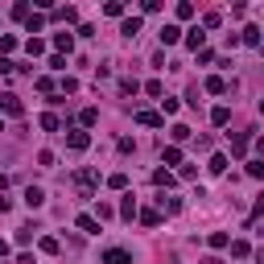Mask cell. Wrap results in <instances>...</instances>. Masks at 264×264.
<instances>
[{"label": "cell", "instance_id": "43", "mask_svg": "<svg viewBox=\"0 0 264 264\" xmlns=\"http://www.w3.org/2000/svg\"><path fill=\"white\" fill-rule=\"evenodd\" d=\"M0 256H8V244H4V239H0Z\"/></svg>", "mask_w": 264, "mask_h": 264}, {"label": "cell", "instance_id": "28", "mask_svg": "<svg viewBox=\"0 0 264 264\" xmlns=\"http://www.w3.org/2000/svg\"><path fill=\"white\" fill-rule=\"evenodd\" d=\"M169 136H174V141H190V136H194V132L186 128V124H174V132H169Z\"/></svg>", "mask_w": 264, "mask_h": 264}, {"label": "cell", "instance_id": "30", "mask_svg": "<svg viewBox=\"0 0 264 264\" xmlns=\"http://www.w3.org/2000/svg\"><path fill=\"white\" fill-rule=\"evenodd\" d=\"M194 17V4H190V0H182V4H178V21H190Z\"/></svg>", "mask_w": 264, "mask_h": 264}, {"label": "cell", "instance_id": "6", "mask_svg": "<svg viewBox=\"0 0 264 264\" xmlns=\"http://www.w3.org/2000/svg\"><path fill=\"white\" fill-rule=\"evenodd\" d=\"M136 124H145V128H161V112H136Z\"/></svg>", "mask_w": 264, "mask_h": 264}, {"label": "cell", "instance_id": "27", "mask_svg": "<svg viewBox=\"0 0 264 264\" xmlns=\"http://www.w3.org/2000/svg\"><path fill=\"white\" fill-rule=\"evenodd\" d=\"M120 91H124V95H136V91H141V83H136V78H120Z\"/></svg>", "mask_w": 264, "mask_h": 264}, {"label": "cell", "instance_id": "10", "mask_svg": "<svg viewBox=\"0 0 264 264\" xmlns=\"http://www.w3.org/2000/svg\"><path fill=\"white\" fill-rule=\"evenodd\" d=\"M54 45L71 54V50H75V33H66V29H62V33H54Z\"/></svg>", "mask_w": 264, "mask_h": 264}, {"label": "cell", "instance_id": "22", "mask_svg": "<svg viewBox=\"0 0 264 264\" xmlns=\"http://www.w3.org/2000/svg\"><path fill=\"white\" fill-rule=\"evenodd\" d=\"M54 21H78V13L66 4V8H54Z\"/></svg>", "mask_w": 264, "mask_h": 264}, {"label": "cell", "instance_id": "34", "mask_svg": "<svg viewBox=\"0 0 264 264\" xmlns=\"http://www.w3.org/2000/svg\"><path fill=\"white\" fill-rule=\"evenodd\" d=\"M248 178H264V161H248Z\"/></svg>", "mask_w": 264, "mask_h": 264}, {"label": "cell", "instance_id": "14", "mask_svg": "<svg viewBox=\"0 0 264 264\" xmlns=\"http://www.w3.org/2000/svg\"><path fill=\"white\" fill-rule=\"evenodd\" d=\"M120 33H124V38H136V33H141V17H128L120 25Z\"/></svg>", "mask_w": 264, "mask_h": 264}, {"label": "cell", "instance_id": "4", "mask_svg": "<svg viewBox=\"0 0 264 264\" xmlns=\"http://www.w3.org/2000/svg\"><path fill=\"white\" fill-rule=\"evenodd\" d=\"M157 38H161V45H178V41H182V29H178V25H161Z\"/></svg>", "mask_w": 264, "mask_h": 264}, {"label": "cell", "instance_id": "38", "mask_svg": "<svg viewBox=\"0 0 264 264\" xmlns=\"http://www.w3.org/2000/svg\"><path fill=\"white\" fill-rule=\"evenodd\" d=\"M231 256H248V244H244V239H231Z\"/></svg>", "mask_w": 264, "mask_h": 264}, {"label": "cell", "instance_id": "25", "mask_svg": "<svg viewBox=\"0 0 264 264\" xmlns=\"http://www.w3.org/2000/svg\"><path fill=\"white\" fill-rule=\"evenodd\" d=\"M17 50V38H13V33H4V38H0V54H13Z\"/></svg>", "mask_w": 264, "mask_h": 264}, {"label": "cell", "instance_id": "37", "mask_svg": "<svg viewBox=\"0 0 264 264\" xmlns=\"http://www.w3.org/2000/svg\"><path fill=\"white\" fill-rule=\"evenodd\" d=\"M38 165H45V169L54 165V153H50V149H41V153H38Z\"/></svg>", "mask_w": 264, "mask_h": 264}, {"label": "cell", "instance_id": "3", "mask_svg": "<svg viewBox=\"0 0 264 264\" xmlns=\"http://www.w3.org/2000/svg\"><path fill=\"white\" fill-rule=\"evenodd\" d=\"M103 264H132V256L124 248H108V252H103Z\"/></svg>", "mask_w": 264, "mask_h": 264}, {"label": "cell", "instance_id": "21", "mask_svg": "<svg viewBox=\"0 0 264 264\" xmlns=\"http://www.w3.org/2000/svg\"><path fill=\"white\" fill-rule=\"evenodd\" d=\"M206 169H211V174H223V169H227V157H223V153H215V157H211V165H206Z\"/></svg>", "mask_w": 264, "mask_h": 264}, {"label": "cell", "instance_id": "40", "mask_svg": "<svg viewBox=\"0 0 264 264\" xmlns=\"http://www.w3.org/2000/svg\"><path fill=\"white\" fill-rule=\"evenodd\" d=\"M78 120H83V124H95V120H99V112H95V108H83V116H78Z\"/></svg>", "mask_w": 264, "mask_h": 264}, {"label": "cell", "instance_id": "33", "mask_svg": "<svg viewBox=\"0 0 264 264\" xmlns=\"http://www.w3.org/2000/svg\"><path fill=\"white\" fill-rule=\"evenodd\" d=\"M41 252H50V256H54V252H58V239H54V235H41Z\"/></svg>", "mask_w": 264, "mask_h": 264}, {"label": "cell", "instance_id": "18", "mask_svg": "<svg viewBox=\"0 0 264 264\" xmlns=\"http://www.w3.org/2000/svg\"><path fill=\"white\" fill-rule=\"evenodd\" d=\"M141 223L145 227H161V211H141Z\"/></svg>", "mask_w": 264, "mask_h": 264}, {"label": "cell", "instance_id": "31", "mask_svg": "<svg viewBox=\"0 0 264 264\" xmlns=\"http://www.w3.org/2000/svg\"><path fill=\"white\" fill-rule=\"evenodd\" d=\"M13 17H17V21H29V17H33V13H29V4H25V0H21V4H13Z\"/></svg>", "mask_w": 264, "mask_h": 264}, {"label": "cell", "instance_id": "36", "mask_svg": "<svg viewBox=\"0 0 264 264\" xmlns=\"http://www.w3.org/2000/svg\"><path fill=\"white\" fill-rule=\"evenodd\" d=\"M145 91H149V95H153V99H161V95H165V87H161V83H157V78H153V83H149Z\"/></svg>", "mask_w": 264, "mask_h": 264}, {"label": "cell", "instance_id": "32", "mask_svg": "<svg viewBox=\"0 0 264 264\" xmlns=\"http://www.w3.org/2000/svg\"><path fill=\"white\" fill-rule=\"evenodd\" d=\"M219 21H223L219 13H206V17H202V29H219Z\"/></svg>", "mask_w": 264, "mask_h": 264}, {"label": "cell", "instance_id": "8", "mask_svg": "<svg viewBox=\"0 0 264 264\" xmlns=\"http://www.w3.org/2000/svg\"><path fill=\"white\" fill-rule=\"evenodd\" d=\"M202 41H206V33H202V25H194V29L186 33V45H190V50H202Z\"/></svg>", "mask_w": 264, "mask_h": 264}, {"label": "cell", "instance_id": "35", "mask_svg": "<svg viewBox=\"0 0 264 264\" xmlns=\"http://www.w3.org/2000/svg\"><path fill=\"white\" fill-rule=\"evenodd\" d=\"M103 13H108V17H124V4H120V0H112V4L103 8Z\"/></svg>", "mask_w": 264, "mask_h": 264}, {"label": "cell", "instance_id": "9", "mask_svg": "<svg viewBox=\"0 0 264 264\" xmlns=\"http://www.w3.org/2000/svg\"><path fill=\"white\" fill-rule=\"evenodd\" d=\"M25 202L33 206V211H38V206L45 202V190H41V186H29V190H25Z\"/></svg>", "mask_w": 264, "mask_h": 264}, {"label": "cell", "instance_id": "15", "mask_svg": "<svg viewBox=\"0 0 264 264\" xmlns=\"http://www.w3.org/2000/svg\"><path fill=\"white\" fill-rule=\"evenodd\" d=\"M120 215H124V219H132V215H141V211H136V198H132V194H124V202H120Z\"/></svg>", "mask_w": 264, "mask_h": 264}, {"label": "cell", "instance_id": "11", "mask_svg": "<svg viewBox=\"0 0 264 264\" xmlns=\"http://www.w3.org/2000/svg\"><path fill=\"white\" fill-rule=\"evenodd\" d=\"M206 91H211V95H227V78L211 75V78H206Z\"/></svg>", "mask_w": 264, "mask_h": 264}, {"label": "cell", "instance_id": "17", "mask_svg": "<svg viewBox=\"0 0 264 264\" xmlns=\"http://www.w3.org/2000/svg\"><path fill=\"white\" fill-rule=\"evenodd\" d=\"M227 120H231V112H227V108H223V103H219V108H215V112H211V124H219V128H223V124H227Z\"/></svg>", "mask_w": 264, "mask_h": 264}, {"label": "cell", "instance_id": "13", "mask_svg": "<svg viewBox=\"0 0 264 264\" xmlns=\"http://www.w3.org/2000/svg\"><path fill=\"white\" fill-rule=\"evenodd\" d=\"M161 157H165V165H182V149H178V145H165Z\"/></svg>", "mask_w": 264, "mask_h": 264}, {"label": "cell", "instance_id": "7", "mask_svg": "<svg viewBox=\"0 0 264 264\" xmlns=\"http://www.w3.org/2000/svg\"><path fill=\"white\" fill-rule=\"evenodd\" d=\"M0 108H4L8 116H21V99L13 95V91H8V95H0Z\"/></svg>", "mask_w": 264, "mask_h": 264}, {"label": "cell", "instance_id": "20", "mask_svg": "<svg viewBox=\"0 0 264 264\" xmlns=\"http://www.w3.org/2000/svg\"><path fill=\"white\" fill-rule=\"evenodd\" d=\"M41 128H45V132H58L62 124H58V116H54V112H45V116H41Z\"/></svg>", "mask_w": 264, "mask_h": 264}, {"label": "cell", "instance_id": "26", "mask_svg": "<svg viewBox=\"0 0 264 264\" xmlns=\"http://www.w3.org/2000/svg\"><path fill=\"white\" fill-rule=\"evenodd\" d=\"M153 182H157V186H174V174H169V169H157Z\"/></svg>", "mask_w": 264, "mask_h": 264}, {"label": "cell", "instance_id": "24", "mask_svg": "<svg viewBox=\"0 0 264 264\" xmlns=\"http://www.w3.org/2000/svg\"><path fill=\"white\" fill-rule=\"evenodd\" d=\"M41 25H45V17H41V13H33V17L25 21V29H29V33H41Z\"/></svg>", "mask_w": 264, "mask_h": 264}, {"label": "cell", "instance_id": "45", "mask_svg": "<svg viewBox=\"0 0 264 264\" xmlns=\"http://www.w3.org/2000/svg\"><path fill=\"white\" fill-rule=\"evenodd\" d=\"M0 132H4V120H0Z\"/></svg>", "mask_w": 264, "mask_h": 264}, {"label": "cell", "instance_id": "39", "mask_svg": "<svg viewBox=\"0 0 264 264\" xmlns=\"http://www.w3.org/2000/svg\"><path fill=\"white\" fill-rule=\"evenodd\" d=\"M244 41H248V45H256V41H260V29H256V25L244 29Z\"/></svg>", "mask_w": 264, "mask_h": 264}, {"label": "cell", "instance_id": "29", "mask_svg": "<svg viewBox=\"0 0 264 264\" xmlns=\"http://www.w3.org/2000/svg\"><path fill=\"white\" fill-rule=\"evenodd\" d=\"M108 186H112V190H124V186H128V174H112Z\"/></svg>", "mask_w": 264, "mask_h": 264}, {"label": "cell", "instance_id": "19", "mask_svg": "<svg viewBox=\"0 0 264 264\" xmlns=\"http://www.w3.org/2000/svg\"><path fill=\"white\" fill-rule=\"evenodd\" d=\"M25 50H29V58H38V54H45V41H41V38H29Z\"/></svg>", "mask_w": 264, "mask_h": 264}, {"label": "cell", "instance_id": "23", "mask_svg": "<svg viewBox=\"0 0 264 264\" xmlns=\"http://www.w3.org/2000/svg\"><path fill=\"white\" fill-rule=\"evenodd\" d=\"M227 244H231V235H227V231H215V235H211V248H215V252L227 248Z\"/></svg>", "mask_w": 264, "mask_h": 264}, {"label": "cell", "instance_id": "12", "mask_svg": "<svg viewBox=\"0 0 264 264\" xmlns=\"http://www.w3.org/2000/svg\"><path fill=\"white\" fill-rule=\"evenodd\" d=\"M231 153H235V157L248 153V132H235V136H231Z\"/></svg>", "mask_w": 264, "mask_h": 264}, {"label": "cell", "instance_id": "42", "mask_svg": "<svg viewBox=\"0 0 264 264\" xmlns=\"http://www.w3.org/2000/svg\"><path fill=\"white\" fill-rule=\"evenodd\" d=\"M202 264H223V260L219 256H202Z\"/></svg>", "mask_w": 264, "mask_h": 264}, {"label": "cell", "instance_id": "16", "mask_svg": "<svg viewBox=\"0 0 264 264\" xmlns=\"http://www.w3.org/2000/svg\"><path fill=\"white\" fill-rule=\"evenodd\" d=\"M157 202H161V211H165V215H178V211H182V202H178V198H169V194H161Z\"/></svg>", "mask_w": 264, "mask_h": 264}, {"label": "cell", "instance_id": "5", "mask_svg": "<svg viewBox=\"0 0 264 264\" xmlns=\"http://www.w3.org/2000/svg\"><path fill=\"white\" fill-rule=\"evenodd\" d=\"M78 231H83V235H99V223H95V215H78Z\"/></svg>", "mask_w": 264, "mask_h": 264}, {"label": "cell", "instance_id": "1", "mask_svg": "<svg viewBox=\"0 0 264 264\" xmlns=\"http://www.w3.org/2000/svg\"><path fill=\"white\" fill-rule=\"evenodd\" d=\"M91 145V136L83 128H75V132H66V149H75V153H83V149Z\"/></svg>", "mask_w": 264, "mask_h": 264}, {"label": "cell", "instance_id": "41", "mask_svg": "<svg viewBox=\"0 0 264 264\" xmlns=\"http://www.w3.org/2000/svg\"><path fill=\"white\" fill-rule=\"evenodd\" d=\"M252 215H264V194L256 198V206H252Z\"/></svg>", "mask_w": 264, "mask_h": 264}, {"label": "cell", "instance_id": "2", "mask_svg": "<svg viewBox=\"0 0 264 264\" xmlns=\"http://www.w3.org/2000/svg\"><path fill=\"white\" fill-rule=\"evenodd\" d=\"M95 182H99L95 169H78V186H83L78 194H83V198H91V186H95Z\"/></svg>", "mask_w": 264, "mask_h": 264}, {"label": "cell", "instance_id": "44", "mask_svg": "<svg viewBox=\"0 0 264 264\" xmlns=\"http://www.w3.org/2000/svg\"><path fill=\"white\" fill-rule=\"evenodd\" d=\"M256 264H264V248H260V252H256Z\"/></svg>", "mask_w": 264, "mask_h": 264}]
</instances>
